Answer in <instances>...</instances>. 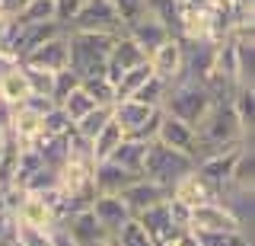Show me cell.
Masks as SVG:
<instances>
[{
    "instance_id": "cell-38",
    "label": "cell",
    "mask_w": 255,
    "mask_h": 246,
    "mask_svg": "<svg viewBox=\"0 0 255 246\" xmlns=\"http://www.w3.org/2000/svg\"><path fill=\"white\" fill-rule=\"evenodd\" d=\"M54 186H58V170H51V166H42V170H38L22 189H26L29 195H42V192H48V189H54Z\"/></svg>"
},
{
    "instance_id": "cell-8",
    "label": "cell",
    "mask_w": 255,
    "mask_h": 246,
    "mask_svg": "<svg viewBox=\"0 0 255 246\" xmlns=\"http://www.w3.org/2000/svg\"><path fill=\"white\" fill-rule=\"evenodd\" d=\"M26 67H38V70H48V74H58L70 64V45H67V29L51 38H45L38 48H32L26 58L19 61Z\"/></svg>"
},
{
    "instance_id": "cell-5",
    "label": "cell",
    "mask_w": 255,
    "mask_h": 246,
    "mask_svg": "<svg viewBox=\"0 0 255 246\" xmlns=\"http://www.w3.org/2000/svg\"><path fill=\"white\" fill-rule=\"evenodd\" d=\"M67 29H80V32H112V35L125 32L112 0H86V3L80 6V13L70 19Z\"/></svg>"
},
{
    "instance_id": "cell-6",
    "label": "cell",
    "mask_w": 255,
    "mask_h": 246,
    "mask_svg": "<svg viewBox=\"0 0 255 246\" xmlns=\"http://www.w3.org/2000/svg\"><path fill=\"white\" fill-rule=\"evenodd\" d=\"M252 138H246V141H239V144H230V147H223L217 150V154H207V157H198L195 160V173L198 176H204L207 182H211L214 189H220L230 182V176H233V166H236V157H239V150H243L246 144H249Z\"/></svg>"
},
{
    "instance_id": "cell-46",
    "label": "cell",
    "mask_w": 255,
    "mask_h": 246,
    "mask_svg": "<svg viewBox=\"0 0 255 246\" xmlns=\"http://www.w3.org/2000/svg\"><path fill=\"white\" fill-rule=\"evenodd\" d=\"M109 246H115V243H109Z\"/></svg>"
},
{
    "instance_id": "cell-25",
    "label": "cell",
    "mask_w": 255,
    "mask_h": 246,
    "mask_svg": "<svg viewBox=\"0 0 255 246\" xmlns=\"http://www.w3.org/2000/svg\"><path fill=\"white\" fill-rule=\"evenodd\" d=\"M230 106H233L243 131L252 134V125H255V86H239L233 93V99H230Z\"/></svg>"
},
{
    "instance_id": "cell-39",
    "label": "cell",
    "mask_w": 255,
    "mask_h": 246,
    "mask_svg": "<svg viewBox=\"0 0 255 246\" xmlns=\"http://www.w3.org/2000/svg\"><path fill=\"white\" fill-rule=\"evenodd\" d=\"M16 230H19V221L16 214L0 208V246H13L16 243Z\"/></svg>"
},
{
    "instance_id": "cell-31",
    "label": "cell",
    "mask_w": 255,
    "mask_h": 246,
    "mask_svg": "<svg viewBox=\"0 0 255 246\" xmlns=\"http://www.w3.org/2000/svg\"><path fill=\"white\" fill-rule=\"evenodd\" d=\"M70 131H74V122L61 112V106H51L42 115V138H64Z\"/></svg>"
},
{
    "instance_id": "cell-24",
    "label": "cell",
    "mask_w": 255,
    "mask_h": 246,
    "mask_svg": "<svg viewBox=\"0 0 255 246\" xmlns=\"http://www.w3.org/2000/svg\"><path fill=\"white\" fill-rule=\"evenodd\" d=\"M227 186L243 189V192H252V186H255V150H252V141L239 150L236 166H233V176H230Z\"/></svg>"
},
{
    "instance_id": "cell-17",
    "label": "cell",
    "mask_w": 255,
    "mask_h": 246,
    "mask_svg": "<svg viewBox=\"0 0 255 246\" xmlns=\"http://www.w3.org/2000/svg\"><path fill=\"white\" fill-rule=\"evenodd\" d=\"M169 198H175V202H182V205H188V208H195V205L214 202V198H217V189H214L204 176H198V173L191 170L188 176H182V179L169 189Z\"/></svg>"
},
{
    "instance_id": "cell-27",
    "label": "cell",
    "mask_w": 255,
    "mask_h": 246,
    "mask_svg": "<svg viewBox=\"0 0 255 246\" xmlns=\"http://www.w3.org/2000/svg\"><path fill=\"white\" fill-rule=\"evenodd\" d=\"M80 86L86 90V96H90L96 106H115V83H112L106 74L83 77V80H80Z\"/></svg>"
},
{
    "instance_id": "cell-9",
    "label": "cell",
    "mask_w": 255,
    "mask_h": 246,
    "mask_svg": "<svg viewBox=\"0 0 255 246\" xmlns=\"http://www.w3.org/2000/svg\"><path fill=\"white\" fill-rule=\"evenodd\" d=\"M188 230H195V234H233V230H243V224L214 198V202H204V205L191 208Z\"/></svg>"
},
{
    "instance_id": "cell-37",
    "label": "cell",
    "mask_w": 255,
    "mask_h": 246,
    "mask_svg": "<svg viewBox=\"0 0 255 246\" xmlns=\"http://www.w3.org/2000/svg\"><path fill=\"white\" fill-rule=\"evenodd\" d=\"M112 6H115L118 19H122V29H125V26H131V22H137L143 13H147L143 0H112Z\"/></svg>"
},
{
    "instance_id": "cell-14",
    "label": "cell",
    "mask_w": 255,
    "mask_h": 246,
    "mask_svg": "<svg viewBox=\"0 0 255 246\" xmlns=\"http://www.w3.org/2000/svg\"><path fill=\"white\" fill-rule=\"evenodd\" d=\"M125 35L131 38L134 45L143 51V54H150V51H156L159 45L166 42V38H172V32L163 26L156 16H150V13H143V16L137 22H131V26H125Z\"/></svg>"
},
{
    "instance_id": "cell-1",
    "label": "cell",
    "mask_w": 255,
    "mask_h": 246,
    "mask_svg": "<svg viewBox=\"0 0 255 246\" xmlns=\"http://www.w3.org/2000/svg\"><path fill=\"white\" fill-rule=\"evenodd\" d=\"M118 35L112 32H80V29H67V45H70V70L83 80L93 74H106V58L112 51Z\"/></svg>"
},
{
    "instance_id": "cell-22",
    "label": "cell",
    "mask_w": 255,
    "mask_h": 246,
    "mask_svg": "<svg viewBox=\"0 0 255 246\" xmlns=\"http://www.w3.org/2000/svg\"><path fill=\"white\" fill-rule=\"evenodd\" d=\"M19 26H42V22H58L54 16V0H26L19 10L13 13Z\"/></svg>"
},
{
    "instance_id": "cell-3",
    "label": "cell",
    "mask_w": 255,
    "mask_h": 246,
    "mask_svg": "<svg viewBox=\"0 0 255 246\" xmlns=\"http://www.w3.org/2000/svg\"><path fill=\"white\" fill-rule=\"evenodd\" d=\"M195 170V157L182 154V150H172L159 141H147V154H143L140 163V179L156 182L163 189H172L182 176Z\"/></svg>"
},
{
    "instance_id": "cell-35",
    "label": "cell",
    "mask_w": 255,
    "mask_h": 246,
    "mask_svg": "<svg viewBox=\"0 0 255 246\" xmlns=\"http://www.w3.org/2000/svg\"><path fill=\"white\" fill-rule=\"evenodd\" d=\"M51 234L54 230L19 224V230H16V246H51Z\"/></svg>"
},
{
    "instance_id": "cell-40",
    "label": "cell",
    "mask_w": 255,
    "mask_h": 246,
    "mask_svg": "<svg viewBox=\"0 0 255 246\" xmlns=\"http://www.w3.org/2000/svg\"><path fill=\"white\" fill-rule=\"evenodd\" d=\"M86 0H54V16H58V22L64 29L70 26V19L80 13V6H83Z\"/></svg>"
},
{
    "instance_id": "cell-44",
    "label": "cell",
    "mask_w": 255,
    "mask_h": 246,
    "mask_svg": "<svg viewBox=\"0 0 255 246\" xmlns=\"http://www.w3.org/2000/svg\"><path fill=\"white\" fill-rule=\"evenodd\" d=\"M6 147H10V138H6V134H3V131H0V157H3V154H6Z\"/></svg>"
},
{
    "instance_id": "cell-15",
    "label": "cell",
    "mask_w": 255,
    "mask_h": 246,
    "mask_svg": "<svg viewBox=\"0 0 255 246\" xmlns=\"http://www.w3.org/2000/svg\"><path fill=\"white\" fill-rule=\"evenodd\" d=\"M166 198H169V189L156 186V182H147V179H140V176L122 192V202L128 205L131 218H137V214H143L147 208H153V205H159V202H166Z\"/></svg>"
},
{
    "instance_id": "cell-12",
    "label": "cell",
    "mask_w": 255,
    "mask_h": 246,
    "mask_svg": "<svg viewBox=\"0 0 255 246\" xmlns=\"http://www.w3.org/2000/svg\"><path fill=\"white\" fill-rule=\"evenodd\" d=\"M147 61V54H143L137 45L131 42L125 32L115 38V45H112V51H109V58H106V77L112 83L118 80L122 74H128L131 67H137V64H143Z\"/></svg>"
},
{
    "instance_id": "cell-4",
    "label": "cell",
    "mask_w": 255,
    "mask_h": 246,
    "mask_svg": "<svg viewBox=\"0 0 255 246\" xmlns=\"http://www.w3.org/2000/svg\"><path fill=\"white\" fill-rule=\"evenodd\" d=\"M159 115H163V109L143 106V102H134V99H118L112 106V118L118 122L122 134L125 138H137V141H153Z\"/></svg>"
},
{
    "instance_id": "cell-42",
    "label": "cell",
    "mask_w": 255,
    "mask_h": 246,
    "mask_svg": "<svg viewBox=\"0 0 255 246\" xmlns=\"http://www.w3.org/2000/svg\"><path fill=\"white\" fill-rule=\"evenodd\" d=\"M10 29H13V13L0 10V45L6 42V35H10Z\"/></svg>"
},
{
    "instance_id": "cell-32",
    "label": "cell",
    "mask_w": 255,
    "mask_h": 246,
    "mask_svg": "<svg viewBox=\"0 0 255 246\" xmlns=\"http://www.w3.org/2000/svg\"><path fill=\"white\" fill-rule=\"evenodd\" d=\"M166 86H169L166 80H159V77L150 74V80L143 83V86H140L137 93H134L131 99H134V102H143V106H153V109H159V106H163V96H166Z\"/></svg>"
},
{
    "instance_id": "cell-33",
    "label": "cell",
    "mask_w": 255,
    "mask_h": 246,
    "mask_svg": "<svg viewBox=\"0 0 255 246\" xmlns=\"http://www.w3.org/2000/svg\"><path fill=\"white\" fill-rule=\"evenodd\" d=\"M195 240H198V246H252L246 230H233V234H195Z\"/></svg>"
},
{
    "instance_id": "cell-2",
    "label": "cell",
    "mask_w": 255,
    "mask_h": 246,
    "mask_svg": "<svg viewBox=\"0 0 255 246\" xmlns=\"http://www.w3.org/2000/svg\"><path fill=\"white\" fill-rule=\"evenodd\" d=\"M211 93H207V86L201 80H191V77L179 74L175 80L166 86V96H163V112L166 115H175L182 118V122H188L191 128H195L198 122H201V115L211 109Z\"/></svg>"
},
{
    "instance_id": "cell-23",
    "label": "cell",
    "mask_w": 255,
    "mask_h": 246,
    "mask_svg": "<svg viewBox=\"0 0 255 246\" xmlns=\"http://www.w3.org/2000/svg\"><path fill=\"white\" fill-rule=\"evenodd\" d=\"M26 96H29V83H26V74H22V64L0 74V99L6 106H19Z\"/></svg>"
},
{
    "instance_id": "cell-26",
    "label": "cell",
    "mask_w": 255,
    "mask_h": 246,
    "mask_svg": "<svg viewBox=\"0 0 255 246\" xmlns=\"http://www.w3.org/2000/svg\"><path fill=\"white\" fill-rule=\"evenodd\" d=\"M150 74H153V70H150L147 61H143V64H137V67H131L128 74H122V77L115 80V102H118V99H131L134 93H137L140 86L150 80Z\"/></svg>"
},
{
    "instance_id": "cell-28",
    "label": "cell",
    "mask_w": 255,
    "mask_h": 246,
    "mask_svg": "<svg viewBox=\"0 0 255 246\" xmlns=\"http://www.w3.org/2000/svg\"><path fill=\"white\" fill-rule=\"evenodd\" d=\"M109 118H112V106H96V109H90V112L80 118V122H74V134L83 138V141H93Z\"/></svg>"
},
{
    "instance_id": "cell-34",
    "label": "cell",
    "mask_w": 255,
    "mask_h": 246,
    "mask_svg": "<svg viewBox=\"0 0 255 246\" xmlns=\"http://www.w3.org/2000/svg\"><path fill=\"white\" fill-rule=\"evenodd\" d=\"M22 74H26V83H29V93H32V96L51 99L54 74H48V70H38V67H26V64H22Z\"/></svg>"
},
{
    "instance_id": "cell-45",
    "label": "cell",
    "mask_w": 255,
    "mask_h": 246,
    "mask_svg": "<svg viewBox=\"0 0 255 246\" xmlns=\"http://www.w3.org/2000/svg\"><path fill=\"white\" fill-rule=\"evenodd\" d=\"M175 3H182V0H175Z\"/></svg>"
},
{
    "instance_id": "cell-20",
    "label": "cell",
    "mask_w": 255,
    "mask_h": 246,
    "mask_svg": "<svg viewBox=\"0 0 255 246\" xmlns=\"http://www.w3.org/2000/svg\"><path fill=\"white\" fill-rule=\"evenodd\" d=\"M122 141H125V134H122V128H118V122H115V118H109V122L102 125V131L90 141V157H93V163L109 160Z\"/></svg>"
},
{
    "instance_id": "cell-19",
    "label": "cell",
    "mask_w": 255,
    "mask_h": 246,
    "mask_svg": "<svg viewBox=\"0 0 255 246\" xmlns=\"http://www.w3.org/2000/svg\"><path fill=\"white\" fill-rule=\"evenodd\" d=\"M16 221H19V224H29V227H42V230H54V227H58L51 208H48L42 198H35V195L22 198L19 211H16Z\"/></svg>"
},
{
    "instance_id": "cell-29",
    "label": "cell",
    "mask_w": 255,
    "mask_h": 246,
    "mask_svg": "<svg viewBox=\"0 0 255 246\" xmlns=\"http://www.w3.org/2000/svg\"><path fill=\"white\" fill-rule=\"evenodd\" d=\"M58 106H61V112L67 115L70 122H80V118L90 112V109H96V102H93L90 96H86V90H83V86H74V90H70L67 96H64V99L58 102Z\"/></svg>"
},
{
    "instance_id": "cell-11",
    "label": "cell",
    "mask_w": 255,
    "mask_h": 246,
    "mask_svg": "<svg viewBox=\"0 0 255 246\" xmlns=\"http://www.w3.org/2000/svg\"><path fill=\"white\" fill-rule=\"evenodd\" d=\"M153 141H159V144L172 147V150H182V154L195 157V128H191L188 122H182V118L175 115H159V125H156V134Z\"/></svg>"
},
{
    "instance_id": "cell-18",
    "label": "cell",
    "mask_w": 255,
    "mask_h": 246,
    "mask_svg": "<svg viewBox=\"0 0 255 246\" xmlns=\"http://www.w3.org/2000/svg\"><path fill=\"white\" fill-rule=\"evenodd\" d=\"M90 211L112 237H115V230L122 227L125 221H131V211H128V205L122 202V195H93Z\"/></svg>"
},
{
    "instance_id": "cell-10",
    "label": "cell",
    "mask_w": 255,
    "mask_h": 246,
    "mask_svg": "<svg viewBox=\"0 0 255 246\" xmlns=\"http://www.w3.org/2000/svg\"><path fill=\"white\" fill-rule=\"evenodd\" d=\"M137 221H140V227L147 230V237L153 240V246H172L175 237L182 234V230L172 224L169 198H166V202H159V205H153V208H147L143 214H137Z\"/></svg>"
},
{
    "instance_id": "cell-30",
    "label": "cell",
    "mask_w": 255,
    "mask_h": 246,
    "mask_svg": "<svg viewBox=\"0 0 255 246\" xmlns=\"http://www.w3.org/2000/svg\"><path fill=\"white\" fill-rule=\"evenodd\" d=\"M112 243H115V246H153V240L147 237V230L140 227V221H137V218L125 221V224L115 230Z\"/></svg>"
},
{
    "instance_id": "cell-13",
    "label": "cell",
    "mask_w": 255,
    "mask_h": 246,
    "mask_svg": "<svg viewBox=\"0 0 255 246\" xmlns=\"http://www.w3.org/2000/svg\"><path fill=\"white\" fill-rule=\"evenodd\" d=\"M147 64H150V70H153V77L172 83L175 77L182 74V38H175V35L166 38L156 51L147 54Z\"/></svg>"
},
{
    "instance_id": "cell-43",
    "label": "cell",
    "mask_w": 255,
    "mask_h": 246,
    "mask_svg": "<svg viewBox=\"0 0 255 246\" xmlns=\"http://www.w3.org/2000/svg\"><path fill=\"white\" fill-rule=\"evenodd\" d=\"M51 246H74V243L67 240V234H64L61 227H54V234H51Z\"/></svg>"
},
{
    "instance_id": "cell-7",
    "label": "cell",
    "mask_w": 255,
    "mask_h": 246,
    "mask_svg": "<svg viewBox=\"0 0 255 246\" xmlns=\"http://www.w3.org/2000/svg\"><path fill=\"white\" fill-rule=\"evenodd\" d=\"M61 230L67 234V240L74 243V246H109V243H112V234L93 218L90 208L74 211V214H70V218L61 224Z\"/></svg>"
},
{
    "instance_id": "cell-41",
    "label": "cell",
    "mask_w": 255,
    "mask_h": 246,
    "mask_svg": "<svg viewBox=\"0 0 255 246\" xmlns=\"http://www.w3.org/2000/svg\"><path fill=\"white\" fill-rule=\"evenodd\" d=\"M169 214H172V224L179 227V230H188V221H191V208H188V205L169 198Z\"/></svg>"
},
{
    "instance_id": "cell-21",
    "label": "cell",
    "mask_w": 255,
    "mask_h": 246,
    "mask_svg": "<svg viewBox=\"0 0 255 246\" xmlns=\"http://www.w3.org/2000/svg\"><path fill=\"white\" fill-rule=\"evenodd\" d=\"M143 154H147V141H137V138H125L122 144L115 147V154L109 157L112 163H118L122 170L128 173H137L140 176V163H143Z\"/></svg>"
},
{
    "instance_id": "cell-36",
    "label": "cell",
    "mask_w": 255,
    "mask_h": 246,
    "mask_svg": "<svg viewBox=\"0 0 255 246\" xmlns=\"http://www.w3.org/2000/svg\"><path fill=\"white\" fill-rule=\"evenodd\" d=\"M74 86H80V77L74 74V70H70V67L58 70V74H54V83H51V102L58 106V102L67 96V93L74 90Z\"/></svg>"
},
{
    "instance_id": "cell-16",
    "label": "cell",
    "mask_w": 255,
    "mask_h": 246,
    "mask_svg": "<svg viewBox=\"0 0 255 246\" xmlns=\"http://www.w3.org/2000/svg\"><path fill=\"white\" fill-rule=\"evenodd\" d=\"M134 179H137V173H128L112 160L93 163V189H96V195H122Z\"/></svg>"
}]
</instances>
